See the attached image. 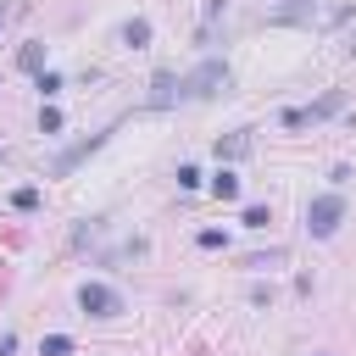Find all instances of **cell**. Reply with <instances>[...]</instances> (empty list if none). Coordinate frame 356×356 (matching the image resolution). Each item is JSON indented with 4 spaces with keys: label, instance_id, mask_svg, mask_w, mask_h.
<instances>
[{
    "label": "cell",
    "instance_id": "12",
    "mask_svg": "<svg viewBox=\"0 0 356 356\" xmlns=\"http://www.w3.org/2000/svg\"><path fill=\"white\" fill-rule=\"evenodd\" d=\"M239 222H245V228H267V222H273V211L256 200V206H245V211H239Z\"/></svg>",
    "mask_w": 356,
    "mask_h": 356
},
{
    "label": "cell",
    "instance_id": "14",
    "mask_svg": "<svg viewBox=\"0 0 356 356\" xmlns=\"http://www.w3.org/2000/svg\"><path fill=\"white\" fill-rule=\"evenodd\" d=\"M284 256H289V250H278V245H273V250H261V256H245V267H278Z\"/></svg>",
    "mask_w": 356,
    "mask_h": 356
},
{
    "label": "cell",
    "instance_id": "4",
    "mask_svg": "<svg viewBox=\"0 0 356 356\" xmlns=\"http://www.w3.org/2000/svg\"><path fill=\"white\" fill-rule=\"evenodd\" d=\"M345 106V89H328L323 100H312V106H289L284 111V128H306V122H323V117H334Z\"/></svg>",
    "mask_w": 356,
    "mask_h": 356
},
{
    "label": "cell",
    "instance_id": "10",
    "mask_svg": "<svg viewBox=\"0 0 356 356\" xmlns=\"http://www.w3.org/2000/svg\"><path fill=\"white\" fill-rule=\"evenodd\" d=\"M17 67H22V72H44V44H39V39H28V44L17 50Z\"/></svg>",
    "mask_w": 356,
    "mask_h": 356
},
{
    "label": "cell",
    "instance_id": "8",
    "mask_svg": "<svg viewBox=\"0 0 356 356\" xmlns=\"http://www.w3.org/2000/svg\"><path fill=\"white\" fill-rule=\"evenodd\" d=\"M250 156V128H234L217 139V161H245Z\"/></svg>",
    "mask_w": 356,
    "mask_h": 356
},
{
    "label": "cell",
    "instance_id": "9",
    "mask_svg": "<svg viewBox=\"0 0 356 356\" xmlns=\"http://www.w3.org/2000/svg\"><path fill=\"white\" fill-rule=\"evenodd\" d=\"M117 39H122L128 50H145V44H150V22H145V17H128V22L117 28Z\"/></svg>",
    "mask_w": 356,
    "mask_h": 356
},
{
    "label": "cell",
    "instance_id": "3",
    "mask_svg": "<svg viewBox=\"0 0 356 356\" xmlns=\"http://www.w3.org/2000/svg\"><path fill=\"white\" fill-rule=\"evenodd\" d=\"M78 306H83L89 317H122V312H128L122 289H111V284H83V289H78Z\"/></svg>",
    "mask_w": 356,
    "mask_h": 356
},
{
    "label": "cell",
    "instance_id": "15",
    "mask_svg": "<svg viewBox=\"0 0 356 356\" xmlns=\"http://www.w3.org/2000/svg\"><path fill=\"white\" fill-rule=\"evenodd\" d=\"M39 128H44V134H61V111L44 106V111H39Z\"/></svg>",
    "mask_w": 356,
    "mask_h": 356
},
{
    "label": "cell",
    "instance_id": "6",
    "mask_svg": "<svg viewBox=\"0 0 356 356\" xmlns=\"http://www.w3.org/2000/svg\"><path fill=\"white\" fill-rule=\"evenodd\" d=\"M323 17V0H278L267 11V22H317Z\"/></svg>",
    "mask_w": 356,
    "mask_h": 356
},
{
    "label": "cell",
    "instance_id": "5",
    "mask_svg": "<svg viewBox=\"0 0 356 356\" xmlns=\"http://www.w3.org/2000/svg\"><path fill=\"white\" fill-rule=\"evenodd\" d=\"M106 139H111V128H106V134H89V139H78V145H67V150H61V156L50 161V172H56V178H61V172H72V167H78V161H83L89 150H100Z\"/></svg>",
    "mask_w": 356,
    "mask_h": 356
},
{
    "label": "cell",
    "instance_id": "16",
    "mask_svg": "<svg viewBox=\"0 0 356 356\" xmlns=\"http://www.w3.org/2000/svg\"><path fill=\"white\" fill-rule=\"evenodd\" d=\"M178 189H200V167L184 161V167H178Z\"/></svg>",
    "mask_w": 356,
    "mask_h": 356
},
{
    "label": "cell",
    "instance_id": "13",
    "mask_svg": "<svg viewBox=\"0 0 356 356\" xmlns=\"http://www.w3.org/2000/svg\"><path fill=\"white\" fill-rule=\"evenodd\" d=\"M72 350V334H44V345H39V356H67Z\"/></svg>",
    "mask_w": 356,
    "mask_h": 356
},
{
    "label": "cell",
    "instance_id": "11",
    "mask_svg": "<svg viewBox=\"0 0 356 356\" xmlns=\"http://www.w3.org/2000/svg\"><path fill=\"white\" fill-rule=\"evenodd\" d=\"M211 195H217V200H239V178H234V172L222 167V172L211 178Z\"/></svg>",
    "mask_w": 356,
    "mask_h": 356
},
{
    "label": "cell",
    "instance_id": "2",
    "mask_svg": "<svg viewBox=\"0 0 356 356\" xmlns=\"http://www.w3.org/2000/svg\"><path fill=\"white\" fill-rule=\"evenodd\" d=\"M228 89V61H200L195 72H184V100H211V95H222Z\"/></svg>",
    "mask_w": 356,
    "mask_h": 356
},
{
    "label": "cell",
    "instance_id": "17",
    "mask_svg": "<svg viewBox=\"0 0 356 356\" xmlns=\"http://www.w3.org/2000/svg\"><path fill=\"white\" fill-rule=\"evenodd\" d=\"M11 206H17V211H33V206H39V189H17Z\"/></svg>",
    "mask_w": 356,
    "mask_h": 356
},
{
    "label": "cell",
    "instance_id": "7",
    "mask_svg": "<svg viewBox=\"0 0 356 356\" xmlns=\"http://www.w3.org/2000/svg\"><path fill=\"white\" fill-rule=\"evenodd\" d=\"M178 100H184V78H178V72H167V67H161V72H156V78H150V106H156V111H161V106H178Z\"/></svg>",
    "mask_w": 356,
    "mask_h": 356
},
{
    "label": "cell",
    "instance_id": "19",
    "mask_svg": "<svg viewBox=\"0 0 356 356\" xmlns=\"http://www.w3.org/2000/svg\"><path fill=\"white\" fill-rule=\"evenodd\" d=\"M17 350V334H0V356H11Z\"/></svg>",
    "mask_w": 356,
    "mask_h": 356
},
{
    "label": "cell",
    "instance_id": "20",
    "mask_svg": "<svg viewBox=\"0 0 356 356\" xmlns=\"http://www.w3.org/2000/svg\"><path fill=\"white\" fill-rule=\"evenodd\" d=\"M0 22H6V0H0Z\"/></svg>",
    "mask_w": 356,
    "mask_h": 356
},
{
    "label": "cell",
    "instance_id": "1",
    "mask_svg": "<svg viewBox=\"0 0 356 356\" xmlns=\"http://www.w3.org/2000/svg\"><path fill=\"white\" fill-rule=\"evenodd\" d=\"M339 222H345V195H339V189L306 200V234H312V239H334Z\"/></svg>",
    "mask_w": 356,
    "mask_h": 356
},
{
    "label": "cell",
    "instance_id": "18",
    "mask_svg": "<svg viewBox=\"0 0 356 356\" xmlns=\"http://www.w3.org/2000/svg\"><path fill=\"white\" fill-rule=\"evenodd\" d=\"M222 245H228V239H222L217 228H200V250H222Z\"/></svg>",
    "mask_w": 356,
    "mask_h": 356
}]
</instances>
